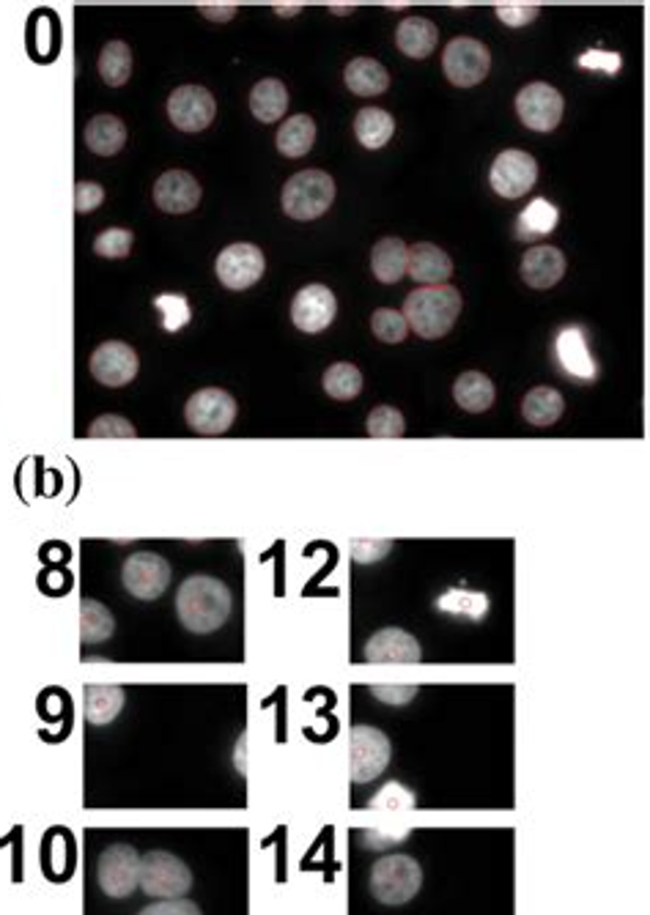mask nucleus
<instances>
[{
  "instance_id": "f257e3e1",
  "label": "nucleus",
  "mask_w": 650,
  "mask_h": 915,
  "mask_svg": "<svg viewBox=\"0 0 650 915\" xmlns=\"http://www.w3.org/2000/svg\"><path fill=\"white\" fill-rule=\"evenodd\" d=\"M176 615L193 633H214L231 617V590L211 576H189L176 592Z\"/></svg>"
},
{
  "instance_id": "f03ea898",
  "label": "nucleus",
  "mask_w": 650,
  "mask_h": 915,
  "mask_svg": "<svg viewBox=\"0 0 650 915\" xmlns=\"http://www.w3.org/2000/svg\"><path fill=\"white\" fill-rule=\"evenodd\" d=\"M458 313H462V294L453 285H426L406 296L404 301V319L409 330L417 335L433 341L453 330Z\"/></svg>"
},
{
  "instance_id": "7ed1b4c3",
  "label": "nucleus",
  "mask_w": 650,
  "mask_h": 915,
  "mask_svg": "<svg viewBox=\"0 0 650 915\" xmlns=\"http://www.w3.org/2000/svg\"><path fill=\"white\" fill-rule=\"evenodd\" d=\"M422 869L409 855H384L371 869V893L382 904H406L420 893Z\"/></svg>"
},
{
  "instance_id": "20e7f679",
  "label": "nucleus",
  "mask_w": 650,
  "mask_h": 915,
  "mask_svg": "<svg viewBox=\"0 0 650 915\" xmlns=\"http://www.w3.org/2000/svg\"><path fill=\"white\" fill-rule=\"evenodd\" d=\"M280 200L292 220H316L335 200V182L324 171H299L285 182Z\"/></svg>"
},
{
  "instance_id": "39448f33",
  "label": "nucleus",
  "mask_w": 650,
  "mask_h": 915,
  "mask_svg": "<svg viewBox=\"0 0 650 915\" xmlns=\"http://www.w3.org/2000/svg\"><path fill=\"white\" fill-rule=\"evenodd\" d=\"M137 886L151 899H182V893H187L193 886V871L176 855L165 853V850H151L140 858Z\"/></svg>"
},
{
  "instance_id": "423d86ee",
  "label": "nucleus",
  "mask_w": 650,
  "mask_h": 915,
  "mask_svg": "<svg viewBox=\"0 0 650 915\" xmlns=\"http://www.w3.org/2000/svg\"><path fill=\"white\" fill-rule=\"evenodd\" d=\"M390 745L388 734L377 727H352L348 734V770H352V781L363 784V781H373L382 776L390 765Z\"/></svg>"
},
{
  "instance_id": "0eeeda50",
  "label": "nucleus",
  "mask_w": 650,
  "mask_h": 915,
  "mask_svg": "<svg viewBox=\"0 0 650 915\" xmlns=\"http://www.w3.org/2000/svg\"><path fill=\"white\" fill-rule=\"evenodd\" d=\"M184 417H187V425L200 436H220L234 425L236 400L225 390H198L184 406Z\"/></svg>"
},
{
  "instance_id": "6e6552de",
  "label": "nucleus",
  "mask_w": 650,
  "mask_h": 915,
  "mask_svg": "<svg viewBox=\"0 0 650 915\" xmlns=\"http://www.w3.org/2000/svg\"><path fill=\"white\" fill-rule=\"evenodd\" d=\"M442 69H445L447 81L453 86L473 88L486 81V74L491 69V52L483 41L458 36L442 52Z\"/></svg>"
},
{
  "instance_id": "1a4fd4ad",
  "label": "nucleus",
  "mask_w": 650,
  "mask_h": 915,
  "mask_svg": "<svg viewBox=\"0 0 650 915\" xmlns=\"http://www.w3.org/2000/svg\"><path fill=\"white\" fill-rule=\"evenodd\" d=\"M489 182L491 189H494L500 198H522V195L530 193L538 182L536 157L522 151V148H505L502 154H496L494 165H491Z\"/></svg>"
},
{
  "instance_id": "9d476101",
  "label": "nucleus",
  "mask_w": 650,
  "mask_h": 915,
  "mask_svg": "<svg viewBox=\"0 0 650 915\" xmlns=\"http://www.w3.org/2000/svg\"><path fill=\"white\" fill-rule=\"evenodd\" d=\"M140 855L132 844H110L97 861V880L110 899H126L137 888Z\"/></svg>"
},
{
  "instance_id": "9b49d317",
  "label": "nucleus",
  "mask_w": 650,
  "mask_h": 915,
  "mask_svg": "<svg viewBox=\"0 0 650 915\" xmlns=\"http://www.w3.org/2000/svg\"><path fill=\"white\" fill-rule=\"evenodd\" d=\"M121 581L137 601H157L171 584V565L155 552H137L121 568Z\"/></svg>"
},
{
  "instance_id": "f8f14e48",
  "label": "nucleus",
  "mask_w": 650,
  "mask_h": 915,
  "mask_svg": "<svg viewBox=\"0 0 650 915\" xmlns=\"http://www.w3.org/2000/svg\"><path fill=\"white\" fill-rule=\"evenodd\" d=\"M516 113L522 124L532 132H552L557 129L563 119V94L549 83H527L516 94Z\"/></svg>"
},
{
  "instance_id": "ddd939ff",
  "label": "nucleus",
  "mask_w": 650,
  "mask_h": 915,
  "mask_svg": "<svg viewBox=\"0 0 650 915\" xmlns=\"http://www.w3.org/2000/svg\"><path fill=\"white\" fill-rule=\"evenodd\" d=\"M217 280L231 290H245L263 277L267 258L256 245H231L217 256Z\"/></svg>"
},
{
  "instance_id": "4468645a",
  "label": "nucleus",
  "mask_w": 650,
  "mask_h": 915,
  "mask_svg": "<svg viewBox=\"0 0 650 915\" xmlns=\"http://www.w3.org/2000/svg\"><path fill=\"white\" fill-rule=\"evenodd\" d=\"M214 97L204 86H179L168 97V119L182 132H200L214 121Z\"/></svg>"
},
{
  "instance_id": "2eb2a0df",
  "label": "nucleus",
  "mask_w": 650,
  "mask_h": 915,
  "mask_svg": "<svg viewBox=\"0 0 650 915\" xmlns=\"http://www.w3.org/2000/svg\"><path fill=\"white\" fill-rule=\"evenodd\" d=\"M338 313V301L335 294H332L327 285L310 283L294 296L292 301V321L299 332H308V335H316V332L327 330L332 324Z\"/></svg>"
},
{
  "instance_id": "dca6fc26",
  "label": "nucleus",
  "mask_w": 650,
  "mask_h": 915,
  "mask_svg": "<svg viewBox=\"0 0 650 915\" xmlns=\"http://www.w3.org/2000/svg\"><path fill=\"white\" fill-rule=\"evenodd\" d=\"M554 359H557V364L568 379L593 381L596 373H599L593 357H590L588 330L579 324L563 326L557 332V337H554Z\"/></svg>"
},
{
  "instance_id": "f3484780",
  "label": "nucleus",
  "mask_w": 650,
  "mask_h": 915,
  "mask_svg": "<svg viewBox=\"0 0 650 915\" xmlns=\"http://www.w3.org/2000/svg\"><path fill=\"white\" fill-rule=\"evenodd\" d=\"M91 375L105 384V387H124L137 375V354L135 348L121 341H108L91 354Z\"/></svg>"
},
{
  "instance_id": "a211bd4d",
  "label": "nucleus",
  "mask_w": 650,
  "mask_h": 915,
  "mask_svg": "<svg viewBox=\"0 0 650 915\" xmlns=\"http://www.w3.org/2000/svg\"><path fill=\"white\" fill-rule=\"evenodd\" d=\"M420 658L417 639L401 628H382L366 642V660L371 664H420Z\"/></svg>"
},
{
  "instance_id": "6ab92c4d",
  "label": "nucleus",
  "mask_w": 650,
  "mask_h": 915,
  "mask_svg": "<svg viewBox=\"0 0 650 915\" xmlns=\"http://www.w3.org/2000/svg\"><path fill=\"white\" fill-rule=\"evenodd\" d=\"M155 203L168 214H187L200 203V184L187 171H165L155 184Z\"/></svg>"
},
{
  "instance_id": "aec40b11",
  "label": "nucleus",
  "mask_w": 650,
  "mask_h": 915,
  "mask_svg": "<svg viewBox=\"0 0 650 915\" xmlns=\"http://www.w3.org/2000/svg\"><path fill=\"white\" fill-rule=\"evenodd\" d=\"M406 274H409L415 283L442 285L445 280H451L453 261L447 258L445 250H440V247L431 245V242H417V245L409 247Z\"/></svg>"
},
{
  "instance_id": "412c9836",
  "label": "nucleus",
  "mask_w": 650,
  "mask_h": 915,
  "mask_svg": "<svg viewBox=\"0 0 650 915\" xmlns=\"http://www.w3.org/2000/svg\"><path fill=\"white\" fill-rule=\"evenodd\" d=\"M522 280L530 288H552L565 274V256L552 245H538L522 258Z\"/></svg>"
},
{
  "instance_id": "4be33fe9",
  "label": "nucleus",
  "mask_w": 650,
  "mask_h": 915,
  "mask_svg": "<svg viewBox=\"0 0 650 915\" xmlns=\"http://www.w3.org/2000/svg\"><path fill=\"white\" fill-rule=\"evenodd\" d=\"M440 41V28L426 17H404L395 28V45L409 58H428Z\"/></svg>"
},
{
  "instance_id": "5701e85b",
  "label": "nucleus",
  "mask_w": 650,
  "mask_h": 915,
  "mask_svg": "<svg viewBox=\"0 0 650 915\" xmlns=\"http://www.w3.org/2000/svg\"><path fill=\"white\" fill-rule=\"evenodd\" d=\"M343 81H346L348 91L357 94V97H379V94L390 88L388 69L379 61H373V58H354V61H348Z\"/></svg>"
},
{
  "instance_id": "b1692460",
  "label": "nucleus",
  "mask_w": 650,
  "mask_h": 915,
  "mask_svg": "<svg viewBox=\"0 0 650 915\" xmlns=\"http://www.w3.org/2000/svg\"><path fill=\"white\" fill-rule=\"evenodd\" d=\"M557 206L549 203L547 198H532L530 203H527V209L519 214V220H516V239L527 242V245L541 242L543 236L552 234L554 227H557Z\"/></svg>"
},
{
  "instance_id": "393cba45",
  "label": "nucleus",
  "mask_w": 650,
  "mask_h": 915,
  "mask_svg": "<svg viewBox=\"0 0 650 915\" xmlns=\"http://www.w3.org/2000/svg\"><path fill=\"white\" fill-rule=\"evenodd\" d=\"M406 261H409V247L398 236H384L371 250V269L379 283H398L406 274Z\"/></svg>"
},
{
  "instance_id": "a878e982",
  "label": "nucleus",
  "mask_w": 650,
  "mask_h": 915,
  "mask_svg": "<svg viewBox=\"0 0 650 915\" xmlns=\"http://www.w3.org/2000/svg\"><path fill=\"white\" fill-rule=\"evenodd\" d=\"M453 398L462 406L464 411H473V415H480V411L489 409L494 404V384L486 373L480 370H467L456 379L453 384Z\"/></svg>"
},
{
  "instance_id": "bb28decb",
  "label": "nucleus",
  "mask_w": 650,
  "mask_h": 915,
  "mask_svg": "<svg viewBox=\"0 0 650 915\" xmlns=\"http://www.w3.org/2000/svg\"><path fill=\"white\" fill-rule=\"evenodd\" d=\"M86 143L94 154H99V157L119 154L126 143L124 121L115 119V115H110V113L94 115L86 126Z\"/></svg>"
},
{
  "instance_id": "cd10ccee",
  "label": "nucleus",
  "mask_w": 650,
  "mask_h": 915,
  "mask_svg": "<svg viewBox=\"0 0 650 915\" xmlns=\"http://www.w3.org/2000/svg\"><path fill=\"white\" fill-rule=\"evenodd\" d=\"M274 143H278L280 154L289 157V160L305 157L316 143V121L305 113L292 115V119L285 121V124L278 129Z\"/></svg>"
},
{
  "instance_id": "c85d7f7f",
  "label": "nucleus",
  "mask_w": 650,
  "mask_h": 915,
  "mask_svg": "<svg viewBox=\"0 0 650 915\" xmlns=\"http://www.w3.org/2000/svg\"><path fill=\"white\" fill-rule=\"evenodd\" d=\"M285 108H289V91H285V83L274 81V77H263L261 83H256L250 91V110L258 121L263 124H274L285 115Z\"/></svg>"
},
{
  "instance_id": "c756f323",
  "label": "nucleus",
  "mask_w": 650,
  "mask_h": 915,
  "mask_svg": "<svg viewBox=\"0 0 650 915\" xmlns=\"http://www.w3.org/2000/svg\"><path fill=\"white\" fill-rule=\"evenodd\" d=\"M563 411H565L563 395L552 387L530 390V393L525 395V400H522V415H525V420L530 422V425H538V428L554 425V422L563 417Z\"/></svg>"
},
{
  "instance_id": "7c9ffc66",
  "label": "nucleus",
  "mask_w": 650,
  "mask_h": 915,
  "mask_svg": "<svg viewBox=\"0 0 650 915\" xmlns=\"http://www.w3.org/2000/svg\"><path fill=\"white\" fill-rule=\"evenodd\" d=\"M354 135L363 146L377 151L395 135V119L382 108H363L354 119Z\"/></svg>"
},
{
  "instance_id": "2f4dec72",
  "label": "nucleus",
  "mask_w": 650,
  "mask_h": 915,
  "mask_svg": "<svg viewBox=\"0 0 650 915\" xmlns=\"http://www.w3.org/2000/svg\"><path fill=\"white\" fill-rule=\"evenodd\" d=\"M124 689L119 685H88L86 689V718L94 727H105L119 718L124 710Z\"/></svg>"
},
{
  "instance_id": "473e14b6",
  "label": "nucleus",
  "mask_w": 650,
  "mask_h": 915,
  "mask_svg": "<svg viewBox=\"0 0 650 915\" xmlns=\"http://www.w3.org/2000/svg\"><path fill=\"white\" fill-rule=\"evenodd\" d=\"M437 608L453 617H467V620H483L489 615V597L483 592L464 590V586H451L445 595L437 597Z\"/></svg>"
},
{
  "instance_id": "72a5a7b5",
  "label": "nucleus",
  "mask_w": 650,
  "mask_h": 915,
  "mask_svg": "<svg viewBox=\"0 0 650 915\" xmlns=\"http://www.w3.org/2000/svg\"><path fill=\"white\" fill-rule=\"evenodd\" d=\"M99 77H102L105 83H108L110 88H119L124 86L126 81H130L132 74V50L126 41H108V45L102 47V52H99Z\"/></svg>"
},
{
  "instance_id": "f704fd0d",
  "label": "nucleus",
  "mask_w": 650,
  "mask_h": 915,
  "mask_svg": "<svg viewBox=\"0 0 650 915\" xmlns=\"http://www.w3.org/2000/svg\"><path fill=\"white\" fill-rule=\"evenodd\" d=\"M115 620L110 608L99 601L83 597L81 601V639L86 644H102L113 636Z\"/></svg>"
},
{
  "instance_id": "c9c22d12",
  "label": "nucleus",
  "mask_w": 650,
  "mask_h": 915,
  "mask_svg": "<svg viewBox=\"0 0 650 915\" xmlns=\"http://www.w3.org/2000/svg\"><path fill=\"white\" fill-rule=\"evenodd\" d=\"M324 393L335 400H352L363 393V373L352 362H335L324 373Z\"/></svg>"
},
{
  "instance_id": "e433bc0d",
  "label": "nucleus",
  "mask_w": 650,
  "mask_h": 915,
  "mask_svg": "<svg viewBox=\"0 0 650 915\" xmlns=\"http://www.w3.org/2000/svg\"><path fill=\"white\" fill-rule=\"evenodd\" d=\"M417 803L415 792L406 790L404 784H398V781H390V784H384L382 790L377 792V795L371 797V803H368V812L371 814H398V812H412Z\"/></svg>"
},
{
  "instance_id": "4c0bfd02",
  "label": "nucleus",
  "mask_w": 650,
  "mask_h": 915,
  "mask_svg": "<svg viewBox=\"0 0 650 915\" xmlns=\"http://www.w3.org/2000/svg\"><path fill=\"white\" fill-rule=\"evenodd\" d=\"M366 431L371 438H401L406 431L404 415L395 406H377L368 415Z\"/></svg>"
},
{
  "instance_id": "58836bf2",
  "label": "nucleus",
  "mask_w": 650,
  "mask_h": 915,
  "mask_svg": "<svg viewBox=\"0 0 650 915\" xmlns=\"http://www.w3.org/2000/svg\"><path fill=\"white\" fill-rule=\"evenodd\" d=\"M157 313L162 316V330L165 332H179L189 324L193 319V310H189V301L184 299L182 294H160L155 299Z\"/></svg>"
},
{
  "instance_id": "ea45409f",
  "label": "nucleus",
  "mask_w": 650,
  "mask_h": 915,
  "mask_svg": "<svg viewBox=\"0 0 650 915\" xmlns=\"http://www.w3.org/2000/svg\"><path fill=\"white\" fill-rule=\"evenodd\" d=\"M371 330L382 343H401L406 337V332H409V326H406V319L398 310L379 308L377 313L371 316Z\"/></svg>"
},
{
  "instance_id": "a19ab883",
  "label": "nucleus",
  "mask_w": 650,
  "mask_h": 915,
  "mask_svg": "<svg viewBox=\"0 0 650 915\" xmlns=\"http://www.w3.org/2000/svg\"><path fill=\"white\" fill-rule=\"evenodd\" d=\"M132 242H135L132 231H126V227H110V231H102V234L97 236L94 252L102 258H126L132 250Z\"/></svg>"
},
{
  "instance_id": "79ce46f5",
  "label": "nucleus",
  "mask_w": 650,
  "mask_h": 915,
  "mask_svg": "<svg viewBox=\"0 0 650 915\" xmlns=\"http://www.w3.org/2000/svg\"><path fill=\"white\" fill-rule=\"evenodd\" d=\"M88 436L91 438H135L137 433H135V428H132V422H126L124 417L102 415L99 420L91 422Z\"/></svg>"
},
{
  "instance_id": "37998d69",
  "label": "nucleus",
  "mask_w": 650,
  "mask_h": 915,
  "mask_svg": "<svg viewBox=\"0 0 650 915\" xmlns=\"http://www.w3.org/2000/svg\"><path fill=\"white\" fill-rule=\"evenodd\" d=\"M352 559L359 565H373L379 559H384L393 548V541L382 537V541H373V537H354L352 541Z\"/></svg>"
},
{
  "instance_id": "c03bdc74",
  "label": "nucleus",
  "mask_w": 650,
  "mask_h": 915,
  "mask_svg": "<svg viewBox=\"0 0 650 915\" xmlns=\"http://www.w3.org/2000/svg\"><path fill=\"white\" fill-rule=\"evenodd\" d=\"M496 17L508 25V28H522V25L532 23V20L538 17V7H532V3H500V7H496Z\"/></svg>"
},
{
  "instance_id": "a18cd8bd",
  "label": "nucleus",
  "mask_w": 650,
  "mask_h": 915,
  "mask_svg": "<svg viewBox=\"0 0 650 915\" xmlns=\"http://www.w3.org/2000/svg\"><path fill=\"white\" fill-rule=\"evenodd\" d=\"M105 203V189L97 182H77L75 184V211L88 214Z\"/></svg>"
},
{
  "instance_id": "49530a36",
  "label": "nucleus",
  "mask_w": 650,
  "mask_h": 915,
  "mask_svg": "<svg viewBox=\"0 0 650 915\" xmlns=\"http://www.w3.org/2000/svg\"><path fill=\"white\" fill-rule=\"evenodd\" d=\"M140 915H200V907L189 899H165V902L143 907Z\"/></svg>"
},
{
  "instance_id": "de8ad7c7",
  "label": "nucleus",
  "mask_w": 650,
  "mask_h": 915,
  "mask_svg": "<svg viewBox=\"0 0 650 915\" xmlns=\"http://www.w3.org/2000/svg\"><path fill=\"white\" fill-rule=\"evenodd\" d=\"M579 66L582 69H601L604 74H615L621 69V55L617 52H604V50H588L579 55Z\"/></svg>"
},
{
  "instance_id": "09e8293b",
  "label": "nucleus",
  "mask_w": 650,
  "mask_h": 915,
  "mask_svg": "<svg viewBox=\"0 0 650 915\" xmlns=\"http://www.w3.org/2000/svg\"><path fill=\"white\" fill-rule=\"evenodd\" d=\"M371 694L384 705H406L417 696V685H371Z\"/></svg>"
},
{
  "instance_id": "8fccbe9b",
  "label": "nucleus",
  "mask_w": 650,
  "mask_h": 915,
  "mask_svg": "<svg viewBox=\"0 0 650 915\" xmlns=\"http://www.w3.org/2000/svg\"><path fill=\"white\" fill-rule=\"evenodd\" d=\"M198 12L206 14L211 23H229L236 14V3H220V7H217V3H200Z\"/></svg>"
},
{
  "instance_id": "3c124183",
  "label": "nucleus",
  "mask_w": 650,
  "mask_h": 915,
  "mask_svg": "<svg viewBox=\"0 0 650 915\" xmlns=\"http://www.w3.org/2000/svg\"><path fill=\"white\" fill-rule=\"evenodd\" d=\"M299 9H303V3H292V7H283V3H278V7H274V12H278V14H297Z\"/></svg>"
}]
</instances>
